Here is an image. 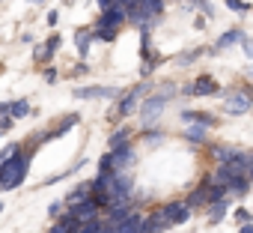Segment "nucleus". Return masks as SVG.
I'll return each mask as SVG.
<instances>
[{"mask_svg":"<svg viewBox=\"0 0 253 233\" xmlns=\"http://www.w3.org/2000/svg\"><path fill=\"white\" fill-rule=\"evenodd\" d=\"M30 159H33V153L18 150L12 159H6L0 165V191H12V188H18L24 182V176L30 171Z\"/></svg>","mask_w":253,"mask_h":233,"instance_id":"f257e3e1","label":"nucleus"},{"mask_svg":"<svg viewBox=\"0 0 253 233\" xmlns=\"http://www.w3.org/2000/svg\"><path fill=\"white\" fill-rule=\"evenodd\" d=\"M176 90H173V84H167V90L161 93V96H152L146 105H143V111H140V120H143V126H149L152 120H158V116L164 114V105H167V99L173 96Z\"/></svg>","mask_w":253,"mask_h":233,"instance_id":"f03ea898","label":"nucleus"},{"mask_svg":"<svg viewBox=\"0 0 253 233\" xmlns=\"http://www.w3.org/2000/svg\"><path fill=\"white\" fill-rule=\"evenodd\" d=\"M107 153H110V168H113V171H128V168L134 165V159H137L131 141L122 144V147H113V150H107Z\"/></svg>","mask_w":253,"mask_h":233,"instance_id":"7ed1b4c3","label":"nucleus"},{"mask_svg":"<svg viewBox=\"0 0 253 233\" xmlns=\"http://www.w3.org/2000/svg\"><path fill=\"white\" fill-rule=\"evenodd\" d=\"M149 93V84H137L131 93H125L122 96V102H119V108H116V114L119 116H131L134 111H137V105H140V99Z\"/></svg>","mask_w":253,"mask_h":233,"instance_id":"20e7f679","label":"nucleus"},{"mask_svg":"<svg viewBox=\"0 0 253 233\" xmlns=\"http://www.w3.org/2000/svg\"><path fill=\"white\" fill-rule=\"evenodd\" d=\"M226 99V114L229 116H241L250 111V93L247 90H232V93H223Z\"/></svg>","mask_w":253,"mask_h":233,"instance_id":"39448f33","label":"nucleus"},{"mask_svg":"<svg viewBox=\"0 0 253 233\" xmlns=\"http://www.w3.org/2000/svg\"><path fill=\"white\" fill-rule=\"evenodd\" d=\"M161 212L167 215L170 227H173V224H185V221L191 218V206H188L185 200H170V203H164V206H161Z\"/></svg>","mask_w":253,"mask_h":233,"instance_id":"423d86ee","label":"nucleus"},{"mask_svg":"<svg viewBox=\"0 0 253 233\" xmlns=\"http://www.w3.org/2000/svg\"><path fill=\"white\" fill-rule=\"evenodd\" d=\"M182 93H185V96H217L220 87H217V81H214L211 75H203V78H197L191 87H185Z\"/></svg>","mask_w":253,"mask_h":233,"instance_id":"0eeeda50","label":"nucleus"},{"mask_svg":"<svg viewBox=\"0 0 253 233\" xmlns=\"http://www.w3.org/2000/svg\"><path fill=\"white\" fill-rule=\"evenodd\" d=\"M125 18H128V9H125L122 3H113L110 9H104V12H101V18L95 21V27H119Z\"/></svg>","mask_w":253,"mask_h":233,"instance_id":"6e6552de","label":"nucleus"},{"mask_svg":"<svg viewBox=\"0 0 253 233\" xmlns=\"http://www.w3.org/2000/svg\"><path fill=\"white\" fill-rule=\"evenodd\" d=\"M167 227H170V221H167V215L161 212V206L143 218V233H164Z\"/></svg>","mask_w":253,"mask_h":233,"instance_id":"1a4fd4ad","label":"nucleus"},{"mask_svg":"<svg viewBox=\"0 0 253 233\" xmlns=\"http://www.w3.org/2000/svg\"><path fill=\"white\" fill-rule=\"evenodd\" d=\"M107 233H143V215L134 209L128 218H125V221H119L116 227H110Z\"/></svg>","mask_w":253,"mask_h":233,"instance_id":"9d476101","label":"nucleus"},{"mask_svg":"<svg viewBox=\"0 0 253 233\" xmlns=\"http://www.w3.org/2000/svg\"><path fill=\"white\" fill-rule=\"evenodd\" d=\"M69 212H72L78 221H86V218H95V215H98V206H95V200H92V197H84L81 203L69 206Z\"/></svg>","mask_w":253,"mask_h":233,"instance_id":"9b49d317","label":"nucleus"},{"mask_svg":"<svg viewBox=\"0 0 253 233\" xmlns=\"http://www.w3.org/2000/svg\"><path fill=\"white\" fill-rule=\"evenodd\" d=\"M75 96L78 99H113L116 90L113 87H78Z\"/></svg>","mask_w":253,"mask_h":233,"instance_id":"f8f14e48","label":"nucleus"},{"mask_svg":"<svg viewBox=\"0 0 253 233\" xmlns=\"http://www.w3.org/2000/svg\"><path fill=\"white\" fill-rule=\"evenodd\" d=\"M78 224H81V221H78V218L66 209V212H63V218L57 215V224H54L48 233H78Z\"/></svg>","mask_w":253,"mask_h":233,"instance_id":"ddd939ff","label":"nucleus"},{"mask_svg":"<svg viewBox=\"0 0 253 233\" xmlns=\"http://www.w3.org/2000/svg\"><path fill=\"white\" fill-rule=\"evenodd\" d=\"M60 36H51L42 48H36V63H51L54 60V54H57V48H60Z\"/></svg>","mask_w":253,"mask_h":233,"instance_id":"4468645a","label":"nucleus"},{"mask_svg":"<svg viewBox=\"0 0 253 233\" xmlns=\"http://www.w3.org/2000/svg\"><path fill=\"white\" fill-rule=\"evenodd\" d=\"M182 120L185 123H200V126H206V129H211L217 120L211 114H203V111H182Z\"/></svg>","mask_w":253,"mask_h":233,"instance_id":"2eb2a0df","label":"nucleus"},{"mask_svg":"<svg viewBox=\"0 0 253 233\" xmlns=\"http://www.w3.org/2000/svg\"><path fill=\"white\" fill-rule=\"evenodd\" d=\"M209 156H211L217 165H226V162L235 156V150H232V147H226V144H211V147H209Z\"/></svg>","mask_w":253,"mask_h":233,"instance_id":"dca6fc26","label":"nucleus"},{"mask_svg":"<svg viewBox=\"0 0 253 233\" xmlns=\"http://www.w3.org/2000/svg\"><path fill=\"white\" fill-rule=\"evenodd\" d=\"M226 191L235 194V197H244V194L250 191V176H232V179L226 182Z\"/></svg>","mask_w":253,"mask_h":233,"instance_id":"f3484780","label":"nucleus"},{"mask_svg":"<svg viewBox=\"0 0 253 233\" xmlns=\"http://www.w3.org/2000/svg\"><path fill=\"white\" fill-rule=\"evenodd\" d=\"M241 36H244V30H238V27H232V30H226L220 39H217V45H214V51H223V48H229V45H238L241 42Z\"/></svg>","mask_w":253,"mask_h":233,"instance_id":"a211bd4d","label":"nucleus"},{"mask_svg":"<svg viewBox=\"0 0 253 233\" xmlns=\"http://www.w3.org/2000/svg\"><path fill=\"white\" fill-rule=\"evenodd\" d=\"M182 135H185L191 144H206V138H209V129H206V126H200V123H191V126L182 132Z\"/></svg>","mask_w":253,"mask_h":233,"instance_id":"6ab92c4d","label":"nucleus"},{"mask_svg":"<svg viewBox=\"0 0 253 233\" xmlns=\"http://www.w3.org/2000/svg\"><path fill=\"white\" fill-rule=\"evenodd\" d=\"M206 188H209V179H203V182H200V185H197V188H194V191H191L188 197H185V203H188L191 209L203 206V203H206Z\"/></svg>","mask_w":253,"mask_h":233,"instance_id":"aec40b11","label":"nucleus"},{"mask_svg":"<svg viewBox=\"0 0 253 233\" xmlns=\"http://www.w3.org/2000/svg\"><path fill=\"white\" fill-rule=\"evenodd\" d=\"M209 206H211V209H209V221H211V224H217V221H220V218L229 212V200H226V197H220V200H211Z\"/></svg>","mask_w":253,"mask_h":233,"instance_id":"412c9836","label":"nucleus"},{"mask_svg":"<svg viewBox=\"0 0 253 233\" xmlns=\"http://www.w3.org/2000/svg\"><path fill=\"white\" fill-rule=\"evenodd\" d=\"M131 129H116L113 135H110V141H107V150H113V147H122V144H128L131 141Z\"/></svg>","mask_w":253,"mask_h":233,"instance_id":"4be33fe9","label":"nucleus"},{"mask_svg":"<svg viewBox=\"0 0 253 233\" xmlns=\"http://www.w3.org/2000/svg\"><path fill=\"white\" fill-rule=\"evenodd\" d=\"M30 114V102L27 99H18V102H9V116L12 120H21V116Z\"/></svg>","mask_w":253,"mask_h":233,"instance_id":"5701e85b","label":"nucleus"},{"mask_svg":"<svg viewBox=\"0 0 253 233\" xmlns=\"http://www.w3.org/2000/svg\"><path fill=\"white\" fill-rule=\"evenodd\" d=\"M206 179H209V182H214V185H226V182L232 179V174H229V168H226V165H217V168H214V174H211V176H206Z\"/></svg>","mask_w":253,"mask_h":233,"instance_id":"b1692460","label":"nucleus"},{"mask_svg":"<svg viewBox=\"0 0 253 233\" xmlns=\"http://www.w3.org/2000/svg\"><path fill=\"white\" fill-rule=\"evenodd\" d=\"M116 33H119V27H95L89 36H92V39H101V42H113Z\"/></svg>","mask_w":253,"mask_h":233,"instance_id":"393cba45","label":"nucleus"},{"mask_svg":"<svg viewBox=\"0 0 253 233\" xmlns=\"http://www.w3.org/2000/svg\"><path fill=\"white\" fill-rule=\"evenodd\" d=\"M89 42H92V36L81 30V33H78V39H75V45H78V54H81V57H86V54H89Z\"/></svg>","mask_w":253,"mask_h":233,"instance_id":"a878e982","label":"nucleus"},{"mask_svg":"<svg viewBox=\"0 0 253 233\" xmlns=\"http://www.w3.org/2000/svg\"><path fill=\"white\" fill-rule=\"evenodd\" d=\"M226 6L235 12H250V3H244V0H226Z\"/></svg>","mask_w":253,"mask_h":233,"instance_id":"bb28decb","label":"nucleus"},{"mask_svg":"<svg viewBox=\"0 0 253 233\" xmlns=\"http://www.w3.org/2000/svg\"><path fill=\"white\" fill-rule=\"evenodd\" d=\"M200 54H203V51H188V54H182V57H179L176 63H179V66H188V63H191V60H197Z\"/></svg>","mask_w":253,"mask_h":233,"instance_id":"cd10ccee","label":"nucleus"},{"mask_svg":"<svg viewBox=\"0 0 253 233\" xmlns=\"http://www.w3.org/2000/svg\"><path fill=\"white\" fill-rule=\"evenodd\" d=\"M63 209H66V206H63V200H54V203H51V209H48V212H51V215H54V218H57V215H63Z\"/></svg>","mask_w":253,"mask_h":233,"instance_id":"c85d7f7f","label":"nucleus"},{"mask_svg":"<svg viewBox=\"0 0 253 233\" xmlns=\"http://www.w3.org/2000/svg\"><path fill=\"white\" fill-rule=\"evenodd\" d=\"M235 221H241V224H244V221H250V209H244V206H241V209H235Z\"/></svg>","mask_w":253,"mask_h":233,"instance_id":"c756f323","label":"nucleus"},{"mask_svg":"<svg viewBox=\"0 0 253 233\" xmlns=\"http://www.w3.org/2000/svg\"><path fill=\"white\" fill-rule=\"evenodd\" d=\"M161 135H164L161 129H158V132H146V141H149V144H155V141L161 144Z\"/></svg>","mask_w":253,"mask_h":233,"instance_id":"7c9ffc66","label":"nucleus"},{"mask_svg":"<svg viewBox=\"0 0 253 233\" xmlns=\"http://www.w3.org/2000/svg\"><path fill=\"white\" fill-rule=\"evenodd\" d=\"M98 171H113V168H110V153H107V156H101V162H98Z\"/></svg>","mask_w":253,"mask_h":233,"instance_id":"2f4dec72","label":"nucleus"},{"mask_svg":"<svg viewBox=\"0 0 253 233\" xmlns=\"http://www.w3.org/2000/svg\"><path fill=\"white\" fill-rule=\"evenodd\" d=\"M241 48H244V54H247V57H253V45L247 42V36H241Z\"/></svg>","mask_w":253,"mask_h":233,"instance_id":"473e14b6","label":"nucleus"},{"mask_svg":"<svg viewBox=\"0 0 253 233\" xmlns=\"http://www.w3.org/2000/svg\"><path fill=\"white\" fill-rule=\"evenodd\" d=\"M3 116H9V102H0V120Z\"/></svg>","mask_w":253,"mask_h":233,"instance_id":"72a5a7b5","label":"nucleus"},{"mask_svg":"<svg viewBox=\"0 0 253 233\" xmlns=\"http://www.w3.org/2000/svg\"><path fill=\"white\" fill-rule=\"evenodd\" d=\"M113 3H116V0H98V9H101V12H104V9H110V6H113Z\"/></svg>","mask_w":253,"mask_h":233,"instance_id":"f704fd0d","label":"nucleus"},{"mask_svg":"<svg viewBox=\"0 0 253 233\" xmlns=\"http://www.w3.org/2000/svg\"><path fill=\"white\" fill-rule=\"evenodd\" d=\"M57 21H60V12H48V24H51V27H54V24H57Z\"/></svg>","mask_w":253,"mask_h":233,"instance_id":"c9c22d12","label":"nucleus"},{"mask_svg":"<svg viewBox=\"0 0 253 233\" xmlns=\"http://www.w3.org/2000/svg\"><path fill=\"white\" fill-rule=\"evenodd\" d=\"M45 81H57V69H45Z\"/></svg>","mask_w":253,"mask_h":233,"instance_id":"e433bc0d","label":"nucleus"},{"mask_svg":"<svg viewBox=\"0 0 253 233\" xmlns=\"http://www.w3.org/2000/svg\"><path fill=\"white\" fill-rule=\"evenodd\" d=\"M238 233H253V224H250V221H244V224H241V230H238Z\"/></svg>","mask_w":253,"mask_h":233,"instance_id":"4c0bfd02","label":"nucleus"},{"mask_svg":"<svg viewBox=\"0 0 253 233\" xmlns=\"http://www.w3.org/2000/svg\"><path fill=\"white\" fill-rule=\"evenodd\" d=\"M30 3H45V0H30Z\"/></svg>","mask_w":253,"mask_h":233,"instance_id":"58836bf2","label":"nucleus"},{"mask_svg":"<svg viewBox=\"0 0 253 233\" xmlns=\"http://www.w3.org/2000/svg\"><path fill=\"white\" fill-rule=\"evenodd\" d=\"M0 209H3V203H0Z\"/></svg>","mask_w":253,"mask_h":233,"instance_id":"ea45409f","label":"nucleus"},{"mask_svg":"<svg viewBox=\"0 0 253 233\" xmlns=\"http://www.w3.org/2000/svg\"><path fill=\"white\" fill-rule=\"evenodd\" d=\"M0 135H3V132H0Z\"/></svg>","mask_w":253,"mask_h":233,"instance_id":"a19ab883","label":"nucleus"}]
</instances>
